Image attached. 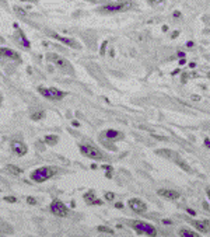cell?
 <instances>
[{"instance_id": "obj_19", "label": "cell", "mask_w": 210, "mask_h": 237, "mask_svg": "<svg viewBox=\"0 0 210 237\" xmlns=\"http://www.w3.org/2000/svg\"><path fill=\"white\" fill-rule=\"evenodd\" d=\"M58 140H59V138H58L56 135H49V136H46L45 138V142L49 146H55L56 143H58Z\"/></svg>"}, {"instance_id": "obj_23", "label": "cell", "mask_w": 210, "mask_h": 237, "mask_svg": "<svg viewBox=\"0 0 210 237\" xmlns=\"http://www.w3.org/2000/svg\"><path fill=\"white\" fill-rule=\"evenodd\" d=\"M43 115H45V114H43V111H39V114H34L32 119H34V121H36V119H41V118H43Z\"/></svg>"}, {"instance_id": "obj_16", "label": "cell", "mask_w": 210, "mask_h": 237, "mask_svg": "<svg viewBox=\"0 0 210 237\" xmlns=\"http://www.w3.org/2000/svg\"><path fill=\"white\" fill-rule=\"evenodd\" d=\"M6 170H7L9 173H11L13 175H20L21 173H23V170H21V168H18L17 166H13V164H9V166L6 167Z\"/></svg>"}, {"instance_id": "obj_29", "label": "cell", "mask_w": 210, "mask_h": 237, "mask_svg": "<svg viewBox=\"0 0 210 237\" xmlns=\"http://www.w3.org/2000/svg\"><path fill=\"white\" fill-rule=\"evenodd\" d=\"M204 145H206L207 147H210V140H209V139H206V140H204Z\"/></svg>"}, {"instance_id": "obj_15", "label": "cell", "mask_w": 210, "mask_h": 237, "mask_svg": "<svg viewBox=\"0 0 210 237\" xmlns=\"http://www.w3.org/2000/svg\"><path fill=\"white\" fill-rule=\"evenodd\" d=\"M105 136L108 139H119V138H122V133L121 132H118V131H114V129H108V131L104 133Z\"/></svg>"}, {"instance_id": "obj_31", "label": "cell", "mask_w": 210, "mask_h": 237, "mask_svg": "<svg viewBox=\"0 0 210 237\" xmlns=\"http://www.w3.org/2000/svg\"><path fill=\"white\" fill-rule=\"evenodd\" d=\"M72 124H73V126H79V122H77V121H73Z\"/></svg>"}, {"instance_id": "obj_6", "label": "cell", "mask_w": 210, "mask_h": 237, "mask_svg": "<svg viewBox=\"0 0 210 237\" xmlns=\"http://www.w3.org/2000/svg\"><path fill=\"white\" fill-rule=\"evenodd\" d=\"M132 4L129 2H123V3H116V4H107V6L101 7V11H107V13H116V11H126L130 9Z\"/></svg>"}, {"instance_id": "obj_21", "label": "cell", "mask_w": 210, "mask_h": 237, "mask_svg": "<svg viewBox=\"0 0 210 237\" xmlns=\"http://www.w3.org/2000/svg\"><path fill=\"white\" fill-rule=\"evenodd\" d=\"M98 231L108 233V234H114V233H115V231H114V229H111V227H108V226H98Z\"/></svg>"}, {"instance_id": "obj_28", "label": "cell", "mask_w": 210, "mask_h": 237, "mask_svg": "<svg viewBox=\"0 0 210 237\" xmlns=\"http://www.w3.org/2000/svg\"><path fill=\"white\" fill-rule=\"evenodd\" d=\"M192 100H193V101H199L200 97L199 96H192Z\"/></svg>"}, {"instance_id": "obj_11", "label": "cell", "mask_w": 210, "mask_h": 237, "mask_svg": "<svg viewBox=\"0 0 210 237\" xmlns=\"http://www.w3.org/2000/svg\"><path fill=\"white\" fill-rule=\"evenodd\" d=\"M51 35H52L53 38H56V40H59L60 42L66 44L67 46H72V48H74V49H80V48H81V46H80L79 44L76 42V41H73V40H69V38H65V36H60V35H58V34H51Z\"/></svg>"}, {"instance_id": "obj_3", "label": "cell", "mask_w": 210, "mask_h": 237, "mask_svg": "<svg viewBox=\"0 0 210 237\" xmlns=\"http://www.w3.org/2000/svg\"><path fill=\"white\" fill-rule=\"evenodd\" d=\"M38 91L39 94H42L45 98H49V100H60L65 97V93L60 91V90L55 89V87H43L39 86L38 87Z\"/></svg>"}, {"instance_id": "obj_20", "label": "cell", "mask_w": 210, "mask_h": 237, "mask_svg": "<svg viewBox=\"0 0 210 237\" xmlns=\"http://www.w3.org/2000/svg\"><path fill=\"white\" fill-rule=\"evenodd\" d=\"M18 38H20L21 44H23V46H25V48H30V42H28V40H25V36H24L23 31H18Z\"/></svg>"}, {"instance_id": "obj_17", "label": "cell", "mask_w": 210, "mask_h": 237, "mask_svg": "<svg viewBox=\"0 0 210 237\" xmlns=\"http://www.w3.org/2000/svg\"><path fill=\"white\" fill-rule=\"evenodd\" d=\"M84 198L87 199V202H88V204H97V205H101V201H98V199H95V198H94V192H87Z\"/></svg>"}, {"instance_id": "obj_22", "label": "cell", "mask_w": 210, "mask_h": 237, "mask_svg": "<svg viewBox=\"0 0 210 237\" xmlns=\"http://www.w3.org/2000/svg\"><path fill=\"white\" fill-rule=\"evenodd\" d=\"M114 198H115V194H114V192H107V194H105V199H107V201H114Z\"/></svg>"}, {"instance_id": "obj_32", "label": "cell", "mask_w": 210, "mask_h": 237, "mask_svg": "<svg viewBox=\"0 0 210 237\" xmlns=\"http://www.w3.org/2000/svg\"><path fill=\"white\" fill-rule=\"evenodd\" d=\"M163 223H165V224H171V220H163Z\"/></svg>"}, {"instance_id": "obj_4", "label": "cell", "mask_w": 210, "mask_h": 237, "mask_svg": "<svg viewBox=\"0 0 210 237\" xmlns=\"http://www.w3.org/2000/svg\"><path fill=\"white\" fill-rule=\"evenodd\" d=\"M48 60H51L52 63H55L56 66H59L60 69L66 70V72H72V66H70V63L66 59H63L62 56L56 55V53H49V55H48Z\"/></svg>"}, {"instance_id": "obj_2", "label": "cell", "mask_w": 210, "mask_h": 237, "mask_svg": "<svg viewBox=\"0 0 210 237\" xmlns=\"http://www.w3.org/2000/svg\"><path fill=\"white\" fill-rule=\"evenodd\" d=\"M130 227L137 234H147V236H151V237L157 236V229H156L153 224L146 223V222H141V220H130Z\"/></svg>"}, {"instance_id": "obj_30", "label": "cell", "mask_w": 210, "mask_h": 237, "mask_svg": "<svg viewBox=\"0 0 210 237\" xmlns=\"http://www.w3.org/2000/svg\"><path fill=\"white\" fill-rule=\"evenodd\" d=\"M206 194L209 195V198H210V187H207V188H206Z\"/></svg>"}, {"instance_id": "obj_18", "label": "cell", "mask_w": 210, "mask_h": 237, "mask_svg": "<svg viewBox=\"0 0 210 237\" xmlns=\"http://www.w3.org/2000/svg\"><path fill=\"white\" fill-rule=\"evenodd\" d=\"M179 236H186V237H197V233H195V231L189 230V229H181L179 231Z\"/></svg>"}, {"instance_id": "obj_25", "label": "cell", "mask_w": 210, "mask_h": 237, "mask_svg": "<svg viewBox=\"0 0 210 237\" xmlns=\"http://www.w3.org/2000/svg\"><path fill=\"white\" fill-rule=\"evenodd\" d=\"M27 202L30 205H36V199L35 198H32V197H27Z\"/></svg>"}, {"instance_id": "obj_33", "label": "cell", "mask_w": 210, "mask_h": 237, "mask_svg": "<svg viewBox=\"0 0 210 237\" xmlns=\"http://www.w3.org/2000/svg\"><path fill=\"white\" fill-rule=\"evenodd\" d=\"M178 56H179V58H184L185 55H184V53H182V52H178Z\"/></svg>"}, {"instance_id": "obj_5", "label": "cell", "mask_w": 210, "mask_h": 237, "mask_svg": "<svg viewBox=\"0 0 210 237\" xmlns=\"http://www.w3.org/2000/svg\"><path fill=\"white\" fill-rule=\"evenodd\" d=\"M80 151H81L83 155L87 156V157H90V159H95V160H101L102 159L101 151H99L97 147H94V146L81 145L80 146Z\"/></svg>"}, {"instance_id": "obj_13", "label": "cell", "mask_w": 210, "mask_h": 237, "mask_svg": "<svg viewBox=\"0 0 210 237\" xmlns=\"http://www.w3.org/2000/svg\"><path fill=\"white\" fill-rule=\"evenodd\" d=\"M0 55H3V56H6L9 59H13V60H20V55H18V53L11 51V49H7V48H0Z\"/></svg>"}, {"instance_id": "obj_12", "label": "cell", "mask_w": 210, "mask_h": 237, "mask_svg": "<svg viewBox=\"0 0 210 237\" xmlns=\"http://www.w3.org/2000/svg\"><path fill=\"white\" fill-rule=\"evenodd\" d=\"M195 227H196L199 231H202V233H207V231H210V222L207 220H195L193 222Z\"/></svg>"}, {"instance_id": "obj_10", "label": "cell", "mask_w": 210, "mask_h": 237, "mask_svg": "<svg viewBox=\"0 0 210 237\" xmlns=\"http://www.w3.org/2000/svg\"><path fill=\"white\" fill-rule=\"evenodd\" d=\"M11 149H13V151L18 156H24L27 153V146L20 140H13L11 142Z\"/></svg>"}, {"instance_id": "obj_8", "label": "cell", "mask_w": 210, "mask_h": 237, "mask_svg": "<svg viewBox=\"0 0 210 237\" xmlns=\"http://www.w3.org/2000/svg\"><path fill=\"white\" fill-rule=\"evenodd\" d=\"M129 206L132 208V211L137 212V213H143V212L147 211V205L141 201V199H137V198L130 199V201H129Z\"/></svg>"}, {"instance_id": "obj_9", "label": "cell", "mask_w": 210, "mask_h": 237, "mask_svg": "<svg viewBox=\"0 0 210 237\" xmlns=\"http://www.w3.org/2000/svg\"><path fill=\"white\" fill-rule=\"evenodd\" d=\"M157 195L161 198H165V199H178L179 198V192L174 191V189H158Z\"/></svg>"}, {"instance_id": "obj_14", "label": "cell", "mask_w": 210, "mask_h": 237, "mask_svg": "<svg viewBox=\"0 0 210 237\" xmlns=\"http://www.w3.org/2000/svg\"><path fill=\"white\" fill-rule=\"evenodd\" d=\"M158 156H163V157H167V159H177L178 160V153L177 151H172V150H168V149H163V150H156Z\"/></svg>"}, {"instance_id": "obj_27", "label": "cell", "mask_w": 210, "mask_h": 237, "mask_svg": "<svg viewBox=\"0 0 210 237\" xmlns=\"http://www.w3.org/2000/svg\"><path fill=\"white\" fill-rule=\"evenodd\" d=\"M186 212H188L189 215H192V216H195V215H196V212L192 211V209H186Z\"/></svg>"}, {"instance_id": "obj_34", "label": "cell", "mask_w": 210, "mask_h": 237, "mask_svg": "<svg viewBox=\"0 0 210 237\" xmlns=\"http://www.w3.org/2000/svg\"><path fill=\"white\" fill-rule=\"evenodd\" d=\"M207 77H209V79H210V72H209V73H207Z\"/></svg>"}, {"instance_id": "obj_7", "label": "cell", "mask_w": 210, "mask_h": 237, "mask_svg": "<svg viewBox=\"0 0 210 237\" xmlns=\"http://www.w3.org/2000/svg\"><path fill=\"white\" fill-rule=\"evenodd\" d=\"M51 212H52L55 216H60V217H66L69 215V211H67L66 205L60 201H53L52 204H51Z\"/></svg>"}, {"instance_id": "obj_24", "label": "cell", "mask_w": 210, "mask_h": 237, "mask_svg": "<svg viewBox=\"0 0 210 237\" xmlns=\"http://www.w3.org/2000/svg\"><path fill=\"white\" fill-rule=\"evenodd\" d=\"M4 201L11 202V204H13V202H17V198L16 197H4Z\"/></svg>"}, {"instance_id": "obj_26", "label": "cell", "mask_w": 210, "mask_h": 237, "mask_svg": "<svg viewBox=\"0 0 210 237\" xmlns=\"http://www.w3.org/2000/svg\"><path fill=\"white\" fill-rule=\"evenodd\" d=\"M164 0H148V3L150 4H160V3H163Z\"/></svg>"}, {"instance_id": "obj_1", "label": "cell", "mask_w": 210, "mask_h": 237, "mask_svg": "<svg viewBox=\"0 0 210 237\" xmlns=\"http://www.w3.org/2000/svg\"><path fill=\"white\" fill-rule=\"evenodd\" d=\"M56 173H58L56 167H41V168H38V170L31 173V180H32L34 182H43V181H46V180L52 178Z\"/></svg>"}]
</instances>
